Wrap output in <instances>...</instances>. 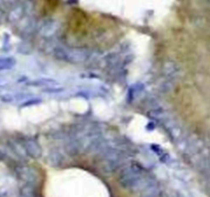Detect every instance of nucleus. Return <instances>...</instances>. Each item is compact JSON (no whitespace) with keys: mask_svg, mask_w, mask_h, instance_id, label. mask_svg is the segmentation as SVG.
Returning a JSON list of instances; mask_svg holds the SVG:
<instances>
[{"mask_svg":"<svg viewBox=\"0 0 210 197\" xmlns=\"http://www.w3.org/2000/svg\"><path fill=\"white\" fill-rule=\"evenodd\" d=\"M42 2L41 4V9L45 12V14H51L52 11H55V8L57 7V3L59 0H39Z\"/></svg>","mask_w":210,"mask_h":197,"instance_id":"obj_2","label":"nucleus"},{"mask_svg":"<svg viewBox=\"0 0 210 197\" xmlns=\"http://www.w3.org/2000/svg\"><path fill=\"white\" fill-rule=\"evenodd\" d=\"M64 35L75 46L105 48L118 40L120 27L113 18L75 8L68 14Z\"/></svg>","mask_w":210,"mask_h":197,"instance_id":"obj_1","label":"nucleus"},{"mask_svg":"<svg viewBox=\"0 0 210 197\" xmlns=\"http://www.w3.org/2000/svg\"><path fill=\"white\" fill-rule=\"evenodd\" d=\"M21 197H32V191L30 188L24 187L21 190Z\"/></svg>","mask_w":210,"mask_h":197,"instance_id":"obj_3","label":"nucleus"}]
</instances>
